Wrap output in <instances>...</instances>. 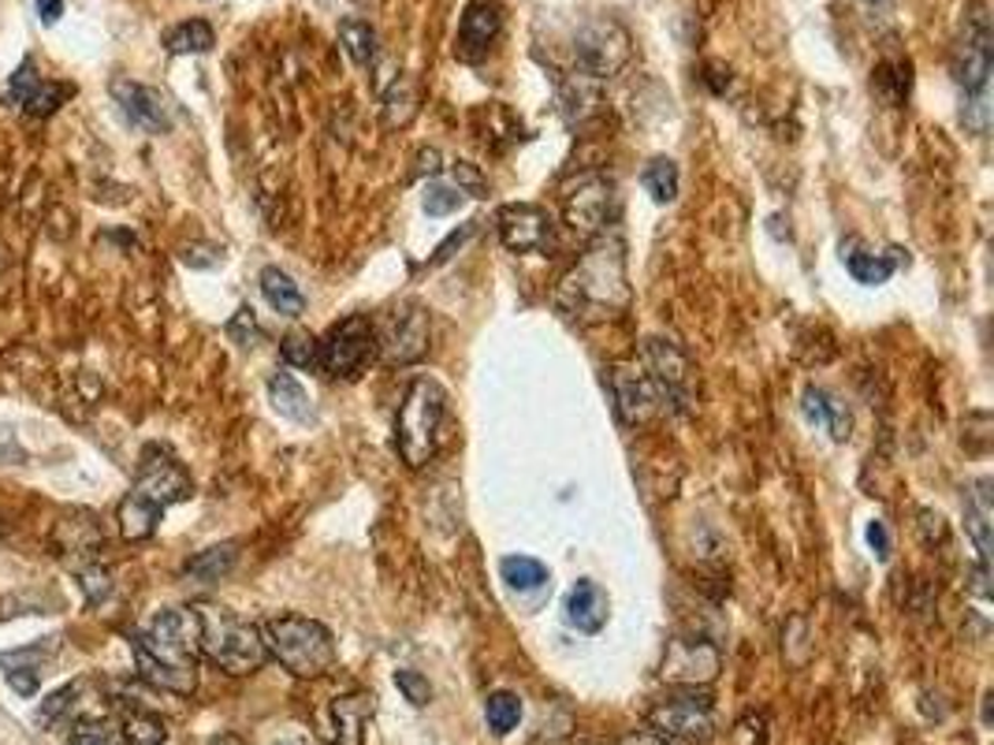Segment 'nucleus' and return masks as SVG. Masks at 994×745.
<instances>
[{"instance_id": "nucleus-1", "label": "nucleus", "mask_w": 994, "mask_h": 745, "mask_svg": "<svg viewBox=\"0 0 994 745\" xmlns=\"http://www.w3.org/2000/svg\"><path fill=\"white\" fill-rule=\"evenodd\" d=\"M138 675L149 686L190 697L198 686V615L195 608H165L149 626L131 634Z\"/></svg>"}, {"instance_id": "nucleus-2", "label": "nucleus", "mask_w": 994, "mask_h": 745, "mask_svg": "<svg viewBox=\"0 0 994 745\" xmlns=\"http://www.w3.org/2000/svg\"><path fill=\"white\" fill-rule=\"evenodd\" d=\"M629 302L618 247H593L559 287V306L574 317H615Z\"/></svg>"}, {"instance_id": "nucleus-3", "label": "nucleus", "mask_w": 994, "mask_h": 745, "mask_svg": "<svg viewBox=\"0 0 994 745\" xmlns=\"http://www.w3.org/2000/svg\"><path fill=\"white\" fill-rule=\"evenodd\" d=\"M447 421V391L433 377H418L395 414V451L410 470H421L440 451Z\"/></svg>"}, {"instance_id": "nucleus-4", "label": "nucleus", "mask_w": 994, "mask_h": 745, "mask_svg": "<svg viewBox=\"0 0 994 745\" xmlns=\"http://www.w3.org/2000/svg\"><path fill=\"white\" fill-rule=\"evenodd\" d=\"M198 615V645L212 664L228 675H254L265 667L269 648H265L261 626L239 619L235 612L220 604H195Z\"/></svg>"}, {"instance_id": "nucleus-5", "label": "nucleus", "mask_w": 994, "mask_h": 745, "mask_svg": "<svg viewBox=\"0 0 994 745\" xmlns=\"http://www.w3.org/2000/svg\"><path fill=\"white\" fill-rule=\"evenodd\" d=\"M265 648L295 678H320L336 667V637L325 623L306 619V615H280L261 626Z\"/></svg>"}, {"instance_id": "nucleus-6", "label": "nucleus", "mask_w": 994, "mask_h": 745, "mask_svg": "<svg viewBox=\"0 0 994 745\" xmlns=\"http://www.w3.org/2000/svg\"><path fill=\"white\" fill-rule=\"evenodd\" d=\"M954 79L972 98V109L987 112V79H991V23L983 8H972V16L961 27L954 46Z\"/></svg>"}, {"instance_id": "nucleus-7", "label": "nucleus", "mask_w": 994, "mask_h": 745, "mask_svg": "<svg viewBox=\"0 0 994 745\" xmlns=\"http://www.w3.org/2000/svg\"><path fill=\"white\" fill-rule=\"evenodd\" d=\"M377 350V332H372V321L361 314L344 317L339 325L328 328V336L320 339V369L331 372V377H358L361 366L372 358Z\"/></svg>"}, {"instance_id": "nucleus-8", "label": "nucleus", "mask_w": 994, "mask_h": 745, "mask_svg": "<svg viewBox=\"0 0 994 745\" xmlns=\"http://www.w3.org/2000/svg\"><path fill=\"white\" fill-rule=\"evenodd\" d=\"M131 493L142 496L146 504H153L157 510H168L172 504H183V499L195 496V481H190V474L183 470V463H179L172 451H165V447H146Z\"/></svg>"}, {"instance_id": "nucleus-9", "label": "nucleus", "mask_w": 994, "mask_h": 745, "mask_svg": "<svg viewBox=\"0 0 994 745\" xmlns=\"http://www.w3.org/2000/svg\"><path fill=\"white\" fill-rule=\"evenodd\" d=\"M645 358H648V377L659 388V396L675 403L678 410H689L693 399H697V372H693L686 350L670 344V339H648Z\"/></svg>"}, {"instance_id": "nucleus-10", "label": "nucleus", "mask_w": 994, "mask_h": 745, "mask_svg": "<svg viewBox=\"0 0 994 745\" xmlns=\"http://www.w3.org/2000/svg\"><path fill=\"white\" fill-rule=\"evenodd\" d=\"M648 723H652V731L663 734V738H686V742H708L715 731L708 697H697V694L659 701V705L648 712Z\"/></svg>"}, {"instance_id": "nucleus-11", "label": "nucleus", "mask_w": 994, "mask_h": 745, "mask_svg": "<svg viewBox=\"0 0 994 745\" xmlns=\"http://www.w3.org/2000/svg\"><path fill=\"white\" fill-rule=\"evenodd\" d=\"M719 648L712 642H700V637H675L667 648V659H663V678L675 686H708L719 675Z\"/></svg>"}, {"instance_id": "nucleus-12", "label": "nucleus", "mask_w": 994, "mask_h": 745, "mask_svg": "<svg viewBox=\"0 0 994 745\" xmlns=\"http://www.w3.org/2000/svg\"><path fill=\"white\" fill-rule=\"evenodd\" d=\"M496 224H499V239H504V247L515 254H537V250L551 247V217L540 206H529V201L504 206Z\"/></svg>"}, {"instance_id": "nucleus-13", "label": "nucleus", "mask_w": 994, "mask_h": 745, "mask_svg": "<svg viewBox=\"0 0 994 745\" xmlns=\"http://www.w3.org/2000/svg\"><path fill=\"white\" fill-rule=\"evenodd\" d=\"M112 98L120 105L123 120L138 127V131H149V135L172 131V109H168V101L160 98L153 87H142V82H131V79H116Z\"/></svg>"}, {"instance_id": "nucleus-14", "label": "nucleus", "mask_w": 994, "mask_h": 745, "mask_svg": "<svg viewBox=\"0 0 994 745\" xmlns=\"http://www.w3.org/2000/svg\"><path fill=\"white\" fill-rule=\"evenodd\" d=\"M504 30V4L499 0H469L463 19H458V46L455 52L463 60H480L488 57L491 41Z\"/></svg>"}, {"instance_id": "nucleus-15", "label": "nucleus", "mask_w": 994, "mask_h": 745, "mask_svg": "<svg viewBox=\"0 0 994 745\" xmlns=\"http://www.w3.org/2000/svg\"><path fill=\"white\" fill-rule=\"evenodd\" d=\"M612 388H615V403H618V418L626 425H645L663 410V396H659V388L652 385L648 372L618 366L612 372Z\"/></svg>"}, {"instance_id": "nucleus-16", "label": "nucleus", "mask_w": 994, "mask_h": 745, "mask_svg": "<svg viewBox=\"0 0 994 745\" xmlns=\"http://www.w3.org/2000/svg\"><path fill=\"white\" fill-rule=\"evenodd\" d=\"M8 98H12L23 112L46 120V116H52L63 101L71 98V87H52V82H41L34 60H23L19 63V71L12 74V82H8Z\"/></svg>"}, {"instance_id": "nucleus-17", "label": "nucleus", "mask_w": 994, "mask_h": 745, "mask_svg": "<svg viewBox=\"0 0 994 745\" xmlns=\"http://www.w3.org/2000/svg\"><path fill=\"white\" fill-rule=\"evenodd\" d=\"M607 206H612V187L604 179H585L566 195V224L582 236H596L607 224Z\"/></svg>"}, {"instance_id": "nucleus-18", "label": "nucleus", "mask_w": 994, "mask_h": 745, "mask_svg": "<svg viewBox=\"0 0 994 745\" xmlns=\"http://www.w3.org/2000/svg\"><path fill=\"white\" fill-rule=\"evenodd\" d=\"M425 347H429V317L418 306H410V310L391 321L388 339H384V358L391 366H410V361L425 355Z\"/></svg>"}, {"instance_id": "nucleus-19", "label": "nucleus", "mask_w": 994, "mask_h": 745, "mask_svg": "<svg viewBox=\"0 0 994 745\" xmlns=\"http://www.w3.org/2000/svg\"><path fill=\"white\" fill-rule=\"evenodd\" d=\"M566 623L577 626L582 634L604 630L607 623V593L593 578H582L566 596Z\"/></svg>"}, {"instance_id": "nucleus-20", "label": "nucleus", "mask_w": 994, "mask_h": 745, "mask_svg": "<svg viewBox=\"0 0 994 745\" xmlns=\"http://www.w3.org/2000/svg\"><path fill=\"white\" fill-rule=\"evenodd\" d=\"M377 712V697L372 694H350V697H336V745H366V723Z\"/></svg>"}, {"instance_id": "nucleus-21", "label": "nucleus", "mask_w": 994, "mask_h": 745, "mask_svg": "<svg viewBox=\"0 0 994 745\" xmlns=\"http://www.w3.org/2000/svg\"><path fill=\"white\" fill-rule=\"evenodd\" d=\"M269 403H272L276 414H284V418H291L298 425L317 421V410H314V403H309L306 388L298 385L291 372H284V369L269 377Z\"/></svg>"}, {"instance_id": "nucleus-22", "label": "nucleus", "mask_w": 994, "mask_h": 745, "mask_svg": "<svg viewBox=\"0 0 994 745\" xmlns=\"http://www.w3.org/2000/svg\"><path fill=\"white\" fill-rule=\"evenodd\" d=\"M41 664H46V653L41 648H19V653H0V667H4L8 686L16 689L19 697H38L41 689Z\"/></svg>"}, {"instance_id": "nucleus-23", "label": "nucleus", "mask_w": 994, "mask_h": 745, "mask_svg": "<svg viewBox=\"0 0 994 745\" xmlns=\"http://www.w3.org/2000/svg\"><path fill=\"white\" fill-rule=\"evenodd\" d=\"M261 295H265V302H269L280 317H302L306 314L302 287H298L284 269H276V265L261 269Z\"/></svg>"}, {"instance_id": "nucleus-24", "label": "nucleus", "mask_w": 994, "mask_h": 745, "mask_svg": "<svg viewBox=\"0 0 994 745\" xmlns=\"http://www.w3.org/2000/svg\"><path fill=\"white\" fill-rule=\"evenodd\" d=\"M801 407H805L808 421L823 425L835 440H846L849 436V410L838 396H831V391H823V388H805V403H801Z\"/></svg>"}, {"instance_id": "nucleus-25", "label": "nucleus", "mask_w": 994, "mask_h": 745, "mask_svg": "<svg viewBox=\"0 0 994 745\" xmlns=\"http://www.w3.org/2000/svg\"><path fill=\"white\" fill-rule=\"evenodd\" d=\"M965 522H968V534L980 548V567H991V481L983 477L976 481V493L968 496L965 504Z\"/></svg>"}, {"instance_id": "nucleus-26", "label": "nucleus", "mask_w": 994, "mask_h": 745, "mask_svg": "<svg viewBox=\"0 0 994 745\" xmlns=\"http://www.w3.org/2000/svg\"><path fill=\"white\" fill-rule=\"evenodd\" d=\"M235 563H239V545H235V540H223V545H212L206 552H198L195 559H187L183 574L201 585H212V582L228 578L235 570Z\"/></svg>"}, {"instance_id": "nucleus-27", "label": "nucleus", "mask_w": 994, "mask_h": 745, "mask_svg": "<svg viewBox=\"0 0 994 745\" xmlns=\"http://www.w3.org/2000/svg\"><path fill=\"white\" fill-rule=\"evenodd\" d=\"M165 510H157L153 504H146L142 496L127 493L120 499V510H116V518H120V534L123 540H146L157 534V522Z\"/></svg>"}, {"instance_id": "nucleus-28", "label": "nucleus", "mask_w": 994, "mask_h": 745, "mask_svg": "<svg viewBox=\"0 0 994 745\" xmlns=\"http://www.w3.org/2000/svg\"><path fill=\"white\" fill-rule=\"evenodd\" d=\"M678 183H682V176H678V165L670 161V157H652V161L645 165V172H640V187L648 190L656 206H667V201H675L678 198Z\"/></svg>"}, {"instance_id": "nucleus-29", "label": "nucleus", "mask_w": 994, "mask_h": 745, "mask_svg": "<svg viewBox=\"0 0 994 745\" xmlns=\"http://www.w3.org/2000/svg\"><path fill=\"white\" fill-rule=\"evenodd\" d=\"M339 41H344L347 57L358 63V68H366V63L377 60V30H372L369 19H358L350 16L339 23Z\"/></svg>"}, {"instance_id": "nucleus-30", "label": "nucleus", "mask_w": 994, "mask_h": 745, "mask_svg": "<svg viewBox=\"0 0 994 745\" xmlns=\"http://www.w3.org/2000/svg\"><path fill=\"white\" fill-rule=\"evenodd\" d=\"M212 41H217V34H212L206 19H187V23H179L165 34V49L172 57H187V52H209Z\"/></svg>"}, {"instance_id": "nucleus-31", "label": "nucleus", "mask_w": 994, "mask_h": 745, "mask_svg": "<svg viewBox=\"0 0 994 745\" xmlns=\"http://www.w3.org/2000/svg\"><path fill=\"white\" fill-rule=\"evenodd\" d=\"M120 738L127 745H165L168 731H165V723H160V716H153L149 708H123Z\"/></svg>"}, {"instance_id": "nucleus-32", "label": "nucleus", "mask_w": 994, "mask_h": 745, "mask_svg": "<svg viewBox=\"0 0 994 745\" xmlns=\"http://www.w3.org/2000/svg\"><path fill=\"white\" fill-rule=\"evenodd\" d=\"M499 574H504V582L518 593H533L548 582V567L533 556H507L499 563Z\"/></svg>"}, {"instance_id": "nucleus-33", "label": "nucleus", "mask_w": 994, "mask_h": 745, "mask_svg": "<svg viewBox=\"0 0 994 745\" xmlns=\"http://www.w3.org/2000/svg\"><path fill=\"white\" fill-rule=\"evenodd\" d=\"M846 269L857 284H886L891 280V272L897 269L894 258H886V254H846Z\"/></svg>"}, {"instance_id": "nucleus-34", "label": "nucleus", "mask_w": 994, "mask_h": 745, "mask_svg": "<svg viewBox=\"0 0 994 745\" xmlns=\"http://www.w3.org/2000/svg\"><path fill=\"white\" fill-rule=\"evenodd\" d=\"M280 355L287 366H295V369H317L320 366V339L302 332V328H295V332L284 336Z\"/></svg>"}, {"instance_id": "nucleus-35", "label": "nucleus", "mask_w": 994, "mask_h": 745, "mask_svg": "<svg viewBox=\"0 0 994 745\" xmlns=\"http://www.w3.org/2000/svg\"><path fill=\"white\" fill-rule=\"evenodd\" d=\"M485 719L491 734H510L521 719V701L515 694H507V689H499V694H491L485 701Z\"/></svg>"}, {"instance_id": "nucleus-36", "label": "nucleus", "mask_w": 994, "mask_h": 745, "mask_svg": "<svg viewBox=\"0 0 994 745\" xmlns=\"http://www.w3.org/2000/svg\"><path fill=\"white\" fill-rule=\"evenodd\" d=\"M82 689H87V683H82V678H74V683L60 686L57 694H49L46 705L38 708V727H52L57 719L71 716V712L79 708V694H82Z\"/></svg>"}, {"instance_id": "nucleus-37", "label": "nucleus", "mask_w": 994, "mask_h": 745, "mask_svg": "<svg viewBox=\"0 0 994 745\" xmlns=\"http://www.w3.org/2000/svg\"><path fill=\"white\" fill-rule=\"evenodd\" d=\"M463 206H466V195L451 183H429V190H425V212L429 217H451Z\"/></svg>"}, {"instance_id": "nucleus-38", "label": "nucleus", "mask_w": 994, "mask_h": 745, "mask_svg": "<svg viewBox=\"0 0 994 745\" xmlns=\"http://www.w3.org/2000/svg\"><path fill=\"white\" fill-rule=\"evenodd\" d=\"M74 578H79L82 593H87V600L93 604V608H98L105 596L112 593V578H109V570H105L101 563H82V567H74Z\"/></svg>"}, {"instance_id": "nucleus-39", "label": "nucleus", "mask_w": 994, "mask_h": 745, "mask_svg": "<svg viewBox=\"0 0 994 745\" xmlns=\"http://www.w3.org/2000/svg\"><path fill=\"white\" fill-rule=\"evenodd\" d=\"M395 686H399L402 697L410 701V705H418V708H425L433 701V686H429V678H425L421 670L399 667V670H395Z\"/></svg>"}, {"instance_id": "nucleus-40", "label": "nucleus", "mask_w": 994, "mask_h": 745, "mask_svg": "<svg viewBox=\"0 0 994 745\" xmlns=\"http://www.w3.org/2000/svg\"><path fill=\"white\" fill-rule=\"evenodd\" d=\"M71 745H120V731H112L109 723H79L71 731Z\"/></svg>"}, {"instance_id": "nucleus-41", "label": "nucleus", "mask_w": 994, "mask_h": 745, "mask_svg": "<svg viewBox=\"0 0 994 745\" xmlns=\"http://www.w3.org/2000/svg\"><path fill=\"white\" fill-rule=\"evenodd\" d=\"M228 336H231L239 347H254V339H258L261 332H258V321H254V310H250V306H242V310L231 317Z\"/></svg>"}, {"instance_id": "nucleus-42", "label": "nucleus", "mask_w": 994, "mask_h": 745, "mask_svg": "<svg viewBox=\"0 0 994 745\" xmlns=\"http://www.w3.org/2000/svg\"><path fill=\"white\" fill-rule=\"evenodd\" d=\"M455 187L469 198V195H480V190H485V179H480V172L469 161H458L455 165Z\"/></svg>"}, {"instance_id": "nucleus-43", "label": "nucleus", "mask_w": 994, "mask_h": 745, "mask_svg": "<svg viewBox=\"0 0 994 745\" xmlns=\"http://www.w3.org/2000/svg\"><path fill=\"white\" fill-rule=\"evenodd\" d=\"M868 545L875 552V559H891V534H886V526L879 518L868 522Z\"/></svg>"}, {"instance_id": "nucleus-44", "label": "nucleus", "mask_w": 994, "mask_h": 745, "mask_svg": "<svg viewBox=\"0 0 994 745\" xmlns=\"http://www.w3.org/2000/svg\"><path fill=\"white\" fill-rule=\"evenodd\" d=\"M469 236H474V224H466V228H463V231H451V236H447V239L440 242V250H436V258H433V261H436V265H440V261H447V258H451V250H458V247H463V242H466Z\"/></svg>"}, {"instance_id": "nucleus-45", "label": "nucleus", "mask_w": 994, "mask_h": 745, "mask_svg": "<svg viewBox=\"0 0 994 745\" xmlns=\"http://www.w3.org/2000/svg\"><path fill=\"white\" fill-rule=\"evenodd\" d=\"M737 738H749V745H764V719L761 716H749L737 723Z\"/></svg>"}, {"instance_id": "nucleus-46", "label": "nucleus", "mask_w": 994, "mask_h": 745, "mask_svg": "<svg viewBox=\"0 0 994 745\" xmlns=\"http://www.w3.org/2000/svg\"><path fill=\"white\" fill-rule=\"evenodd\" d=\"M34 4H38V16L46 27H52L63 16V0H34Z\"/></svg>"}, {"instance_id": "nucleus-47", "label": "nucleus", "mask_w": 994, "mask_h": 745, "mask_svg": "<svg viewBox=\"0 0 994 745\" xmlns=\"http://www.w3.org/2000/svg\"><path fill=\"white\" fill-rule=\"evenodd\" d=\"M618 745H667V738L656 734V731H629Z\"/></svg>"}, {"instance_id": "nucleus-48", "label": "nucleus", "mask_w": 994, "mask_h": 745, "mask_svg": "<svg viewBox=\"0 0 994 745\" xmlns=\"http://www.w3.org/2000/svg\"><path fill=\"white\" fill-rule=\"evenodd\" d=\"M209 745H246L242 738H235V734H220V738H212Z\"/></svg>"}]
</instances>
